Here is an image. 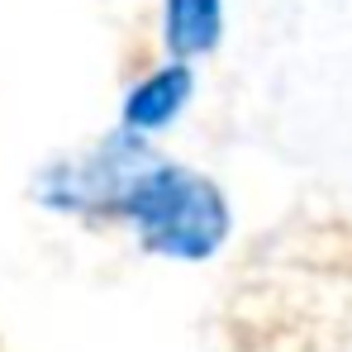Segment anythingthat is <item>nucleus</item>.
I'll use <instances>...</instances> for the list:
<instances>
[{"label": "nucleus", "mask_w": 352, "mask_h": 352, "mask_svg": "<svg viewBox=\"0 0 352 352\" xmlns=\"http://www.w3.org/2000/svg\"><path fill=\"white\" fill-rule=\"evenodd\" d=\"M115 214L138 229L143 248L176 257V262H200L219 252V243L229 238V205L219 186L172 162L143 167L138 181L124 190Z\"/></svg>", "instance_id": "obj_1"}, {"label": "nucleus", "mask_w": 352, "mask_h": 352, "mask_svg": "<svg viewBox=\"0 0 352 352\" xmlns=\"http://www.w3.org/2000/svg\"><path fill=\"white\" fill-rule=\"evenodd\" d=\"M157 157L133 138V133H115L105 138L96 153L58 162L53 172L43 176V200L76 210V214H115L124 190L138 181L143 167H153Z\"/></svg>", "instance_id": "obj_2"}, {"label": "nucleus", "mask_w": 352, "mask_h": 352, "mask_svg": "<svg viewBox=\"0 0 352 352\" xmlns=\"http://www.w3.org/2000/svg\"><path fill=\"white\" fill-rule=\"evenodd\" d=\"M190 91H195V76H190L186 62H172V67L148 72V76L129 91V100H124V133L138 138V133H157V129H167V124L186 110Z\"/></svg>", "instance_id": "obj_3"}, {"label": "nucleus", "mask_w": 352, "mask_h": 352, "mask_svg": "<svg viewBox=\"0 0 352 352\" xmlns=\"http://www.w3.org/2000/svg\"><path fill=\"white\" fill-rule=\"evenodd\" d=\"M162 38L176 62L205 58L224 38V0H167L162 5Z\"/></svg>", "instance_id": "obj_4"}]
</instances>
